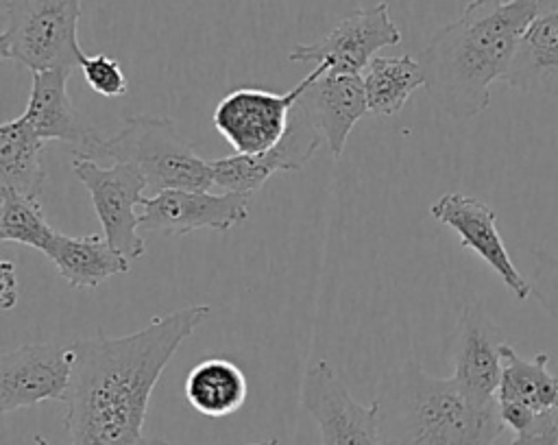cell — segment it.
<instances>
[{"instance_id":"d4e9b609","label":"cell","mask_w":558,"mask_h":445,"mask_svg":"<svg viewBox=\"0 0 558 445\" xmlns=\"http://www.w3.org/2000/svg\"><path fill=\"white\" fill-rule=\"evenodd\" d=\"M532 297L558 318V257L545 249H532Z\"/></svg>"},{"instance_id":"ba28073f","label":"cell","mask_w":558,"mask_h":445,"mask_svg":"<svg viewBox=\"0 0 558 445\" xmlns=\"http://www.w3.org/2000/svg\"><path fill=\"white\" fill-rule=\"evenodd\" d=\"M299 401L318 423L323 445H379L377 404L355 401L327 360L307 366Z\"/></svg>"},{"instance_id":"7c38bea8","label":"cell","mask_w":558,"mask_h":445,"mask_svg":"<svg viewBox=\"0 0 558 445\" xmlns=\"http://www.w3.org/2000/svg\"><path fill=\"white\" fill-rule=\"evenodd\" d=\"M74 369V351L52 342H28L0 358V412L63 401Z\"/></svg>"},{"instance_id":"9a60e30c","label":"cell","mask_w":558,"mask_h":445,"mask_svg":"<svg viewBox=\"0 0 558 445\" xmlns=\"http://www.w3.org/2000/svg\"><path fill=\"white\" fill-rule=\"evenodd\" d=\"M70 70L33 72L31 94L22 118L44 142H63L74 146V155L96 157L102 135L72 105L68 94Z\"/></svg>"},{"instance_id":"7402d4cb","label":"cell","mask_w":558,"mask_h":445,"mask_svg":"<svg viewBox=\"0 0 558 445\" xmlns=\"http://www.w3.org/2000/svg\"><path fill=\"white\" fill-rule=\"evenodd\" d=\"M364 89L368 113L395 116L403 109L412 92L425 87V76L416 59L410 55L379 57L375 55L364 68Z\"/></svg>"},{"instance_id":"30bf717a","label":"cell","mask_w":558,"mask_h":445,"mask_svg":"<svg viewBox=\"0 0 558 445\" xmlns=\"http://www.w3.org/2000/svg\"><path fill=\"white\" fill-rule=\"evenodd\" d=\"M325 144L320 131L301 107L299 98L290 111L286 135L259 155H229L211 161L214 183L229 192L255 194L272 175L294 172L310 164V159Z\"/></svg>"},{"instance_id":"cb8c5ba5","label":"cell","mask_w":558,"mask_h":445,"mask_svg":"<svg viewBox=\"0 0 558 445\" xmlns=\"http://www.w3.org/2000/svg\"><path fill=\"white\" fill-rule=\"evenodd\" d=\"M85 83L105 98H116V96H124L129 89V81L126 74L122 70V65L109 57V55H92L85 57L81 63Z\"/></svg>"},{"instance_id":"277c9868","label":"cell","mask_w":558,"mask_h":445,"mask_svg":"<svg viewBox=\"0 0 558 445\" xmlns=\"http://www.w3.org/2000/svg\"><path fill=\"white\" fill-rule=\"evenodd\" d=\"M135 166L153 192L209 190L211 161L203 159L170 118L131 116L111 137H102L96 157Z\"/></svg>"},{"instance_id":"2e32d148","label":"cell","mask_w":558,"mask_h":445,"mask_svg":"<svg viewBox=\"0 0 558 445\" xmlns=\"http://www.w3.org/2000/svg\"><path fill=\"white\" fill-rule=\"evenodd\" d=\"M299 103L320 131L333 159L342 155L351 129L368 111L362 74L327 72L325 63L314 65L312 81L301 92Z\"/></svg>"},{"instance_id":"8992f818","label":"cell","mask_w":558,"mask_h":445,"mask_svg":"<svg viewBox=\"0 0 558 445\" xmlns=\"http://www.w3.org/2000/svg\"><path fill=\"white\" fill-rule=\"evenodd\" d=\"M72 175L89 192L105 240L131 262L142 257L146 244L135 207L146 199L148 183L144 175L131 164L113 161L111 166H100L85 155H74Z\"/></svg>"},{"instance_id":"83f0119b","label":"cell","mask_w":558,"mask_h":445,"mask_svg":"<svg viewBox=\"0 0 558 445\" xmlns=\"http://www.w3.org/2000/svg\"><path fill=\"white\" fill-rule=\"evenodd\" d=\"M0 277H2V290H0L2 305L9 310L17 301V279L13 275V264L11 262H2V275Z\"/></svg>"},{"instance_id":"7a4b0ae2","label":"cell","mask_w":558,"mask_h":445,"mask_svg":"<svg viewBox=\"0 0 558 445\" xmlns=\"http://www.w3.org/2000/svg\"><path fill=\"white\" fill-rule=\"evenodd\" d=\"M538 0H471L418 55L429 100L456 120L475 118L504 81Z\"/></svg>"},{"instance_id":"ffe728a7","label":"cell","mask_w":558,"mask_h":445,"mask_svg":"<svg viewBox=\"0 0 558 445\" xmlns=\"http://www.w3.org/2000/svg\"><path fill=\"white\" fill-rule=\"evenodd\" d=\"M46 142L17 116L0 127V185L37 199L44 188L41 151Z\"/></svg>"},{"instance_id":"8fae6325","label":"cell","mask_w":558,"mask_h":445,"mask_svg":"<svg viewBox=\"0 0 558 445\" xmlns=\"http://www.w3.org/2000/svg\"><path fill=\"white\" fill-rule=\"evenodd\" d=\"M251 196L246 192L209 194L207 190H161L142 203V231L185 236L198 229L229 231L248 218Z\"/></svg>"},{"instance_id":"9c48e42d","label":"cell","mask_w":558,"mask_h":445,"mask_svg":"<svg viewBox=\"0 0 558 445\" xmlns=\"http://www.w3.org/2000/svg\"><path fill=\"white\" fill-rule=\"evenodd\" d=\"M399 41L401 31L390 17L388 4L377 2L342 17L320 41L296 44L288 59L314 65L325 63L327 72L362 74L381 48L397 46Z\"/></svg>"},{"instance_id":"3957f363","label":"cell","mask_w":558,"mask_h":445,"mask_svg":"<svg viewBox=\"0 0 558 445\" xmlns=\"http://www.w3.org/2000/svg\"><path fill=\"white\" fill-rule=\"evenodd\" d=\"M373 401L379 445H495L506 430L497 401H473L453 377L429 375L416 358L388 371Z\"/></svg>"},{"instance_id":"4fadbf2b","label":"cell","mask_w":558,"mask_h":445,"mask_svg":"<svg viewBox=\"0 0 558 445\" xmlns=\"http://www.w3.org/2000/svg\"><path fill=\"white\" fill-rule=\"evenodd\" d=\"M429 214L447 225L464 249L484 260L517 301H525L532 294L530 281L519 273L499 236L497 212L488 203L460 192H447L429 207Z\"/></svg>"},{"instance_id":"e0dca14e","label":"cell","mask_w":558,"mask_h":445,"mask_svg":"<svg viewBox=\"0 0 558 445\" xmlns=\"http://www.w3.org/2000/svg\"><path fill=\"white\" fill-rule=\"evenodd\" d=\"M504 83L521 94L558 96V11L538 13L532 20Z\"/></svg>"},{"instance_id":"5b68a950","label":"cell","mask_w":558,"mask_h":445,"mask_svg":"<svg viewBox=\"0 0 558 445\" xmlns=\"http://www.w3.org/2000/svg\"><path fill=\"white\" fill-rule=\"evenodd\" d=\"M83 0H9L0 55L31 72L74 70L87 57L78 44Z\"/></svg>"},{"instance_id":"ac0fdd59","label":"cell","mask_w":558,"mask_h":445,"mask_svg":"<svg viewBox=\"0 0 558 445\" xmlns=\"http://www.w3.org/2000/svg\"><path fill=\"white\" fill-rule=\"evenodd\" d=\"M44 255L72 288H96L113 275L126 273L131 260L116 251L105 236H68L54 231Z\"/></svg>"},{"instance_id":"603a6c76","label":"cell","mask_w":558,"mask_h":445,"mask_svg":"<svg viewBox=\"0 0 558 445\" xmlns=\"http://www.w3.org/2000/svg\"><path fill=\"white\" fill-rule=\"evenodd\" d=\"M54 231L57 229L48 225L37 199L0 185V240L17 242L44 253Z\"/></svg>"},{"instance_id":"44dd1931","label":"cell","mask_w":558,"mask_h":445,"mask_svg":"<svg viewBox=\"0 0 558 445\" xmlns=\"http://www.w3.org/2000/svg\"><path fill=\"white\" fill-rule=\"evenodd\" d=\"M501 380L497 401L523 404L534 412L558 406V377L549 373V353L541 351L532 360L521 358L508 342L501 345Z\"/></svg>"},{"instance_id":"f1b7e54d","label":"cell","mask_w":558,"mask_h":445,"mask_svg":"<svg viewBox=\"0 0 558 445\" xmlns=\"http://www.w3.org/2000/svg\"><path fill=\"white\" fill-rule=\"evenodd\" d=\"M251 445H279L277 438H266V441H259V443H251Z\"/></svg>"},{"instance_id":"484cf974","label":"cell","mask_w":558,"mask_h":445,"mask_svg":"<svg viewBox=\"0 0 558 445\" xmlns=\"http://www.w3.org/2000/svg\"><path fill=\"white\" fill-rule=\"evenodd\" d=\"M510 445H558V406L538 412L534 423L525 432L514 434Z\"/></svg>"},{"instance_id":"d6986e66","label":"cell","mask_w":558,"mask_h":445,"mask_svg":"<svg viewBox=\"0 0 558 445\" xmlns=\"http://www.w3.org/2000/svg\"><path fill=\"white\" fill-rule=\"evenodd\" d=\"M183 393L196 412L222 419L242 408L248 395V382L235 362L227 358H207L190 369Z\"/></svg>"},{"instance_id":"5bb4252c","label":"cell","mask_w":558,"mask_h":445,"mask_svg":"<svg viewBox=\"0 0 558 445\" xmlns=\"http://www.w3.org/2000/svg\"><path fill=\"white\" fill-rule=\"evenodd\" d=\"M504 334L486 314L480 301H471L460 312L453 347V380L477 404L497 401L501 380Z\"/></svg>"},{"instance_id":"52a82bcc","label":"cell","mask_w":558,"mask_h":445,"mask_svg":"<svg viewBox=\"0 0 558 445\" xmlns=\"http://www.w3.org/2000/svg\"><path fill=\"white\" fill-rule=\"evenodd\" d=\"M310 81L312 72L283 94L259 87L229 92L214 109L216 131L242 155H259L272 148L286 135L290 111Z\"/></svg>"},{"instance_id":"6da1fadb","label":"cell","mask_w":558,"mask_h":445,"mask_svg":"<svg viewBox=\"0 0 558 445\" xmlns=\"http://www.w3.org/2000/svg\"><path fill=\"white\" fill-rule=\"evenodd\" d=\"M209 312L192 303L126 336L98 332L72 340L74 369L63 399L70 445H172L144 434L148 401L174 351Z\"/></svg>"},{"instance_id":"4316f807","label":"cell","mask_w":558,"mask_h":445,"mask_svg":"<svg viewBox=\"0 0 558 445\" xmlns=\"http://www.w3.org/2000/svg\"><path fill=\"white\" fill-rule=\"evenodd\" d=\"M497 408H499V417L504 421L506 428H510L514 434H521L525 432L538 412L530 410L527 406L523 404H514V401H497Z\"/></svg>"}]
</instances>
